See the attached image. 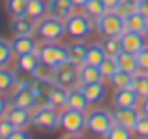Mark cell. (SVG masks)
Segmentation results:
<instances>
[{"label": "cell", "mask_w": 148, "mask_h": 139, "mask_svg": "<svg viewBox=\"0 0 148 139\" xmlns=\"http://www.w3.org/2000/svg\"><path fill=\"white\" fill-rule=\"evenodd\" d=\"M112 124H114V118H112V113L107 109L98 107V109H92L90 113H86V130L92 136L107 137Z\"/></svg>", "instance_id": "1"}, {"label": "cell", "mask_w": 148, "mask_h": 139, "mask_svg": "<svg viewBox=\"0 0 148 139\" xmlns=\"http://www.w3.org/2000/svg\"><path fill=\"white\" fill-rule=\"evenodd\" d=\"M66 34H69L71 38H86L90 36L96 28L94 19H90L86 13H71L68 19H66Z\"/></svg>", "instance_id": "2"}, {"label": "cell", "mask_w": 148, "mask_h": 139, "mask_svg": "<svg viewBox=\"0 0 148 139\" xmlns=\"http://www.w3.org/2000/svg\"><path fill=\"white\" fill-rule=\"evenodd\" d=\"M36 34L45 41H56L66 34V23L64 19H58L54 15L43 17L36 25Z\"/></svg>", "instance_id": "3"}, {"label": "cell", "mask_w": 148, "mask_h": 139, "mask_svg": "<svg viewBox=\"0 0 148 139\" xmlns=\"http://www.w3.org/2000/svg\"><path fill=\"white\" fill-rule=\"evenodd\" d=\"M38 55L40 60L53 68L62 66L64 62H68V47L56 43V41H45L43 45L38 47Z\"/></svg>", "instance_id": "4"}, {"label": "cell", "mask_w": 148, "mask_h": 139, "mask_svg": "<svg viewBox=\"0 0 148 139\" xmlns=\"http://www.w3.org/2000/svg\"><path fill=\"white\" fill-rule=\"evenodd\" d=\"M60 128L66 130L71 137H79L81 132L86 128V115H84V111L66 107V111L60 113Z\"/></svg>", "instance_id": "5"}, {"label": "cell", "mask_w": 148, "mask_h": 139, "mask_svg": "<svg viewBox=\"0 0 148 139\" xmlns=\"http://www.w3.org/2000/svg\"><path fill=\"white\" fill-rule=\"evenodd\" d=\"M96 28L103 38H109V36H120L126 30V26H124V19L116 11L109 10L99 19H96Z\"/></svg>", "instance_id": "6"}, {"label": "cell", "mask_w": 148, "mask_h": 139, "mask_svg": "<svg viewBox=\"0 0 148 139\" xmlns=\"http://www.w3.org/2000/svg\"><path fill=\"white\" fill-rule=\"evenodd\" d=\"M32 124L38 126L41 130H49V132H54V130L60 126V113L54 111L53 105H40L38 109H34L32 113Z\"/></svg>", "instance_id": "7"}, {"label": "cell", "mask_w": 148, "mask_h": 139, "mask_svg": "<svg viewBox=\"0 0 148 139\" xmlns=\"http://www.w3.org/2000/svg\"><path fill=\"white\" fill-rule=\"evenodd\" d=\"M13 105L25 107V109H30V111L40 107V98L32 90V81H28V79L19 81V87L13 94Z\"/></svg>", "instance_id": "8"}, {"label": "cell", "mask_w": 148, "mask_h": 139, "mask_svg": "<svg viewBox=\"0 0 148 139\" xmlns=\"http://www.w3.org/2000/svg\"><path fill=\"white\" fill-rule=\"evenodd\" d=\"M79 81V68L73 66L71 62H64L62 66L56 68V77H54V83L60 85L64 88H69Z\"/></svg>", "instance_id": "9"}, {"label": "cell", "mask_w": 148, "mask_h": 139, "mask_svg": "<svg viewBox=\"0 0 148 139\" xmlns=\"http://www.w3.org/2000/svg\"><path fill=\"white\" fill-rule=\"evenodd\" d=\"M139 117H141V113L137 111V107H116V111L112 113L114 124H120L124 128L131 130V132H133Z\"/></svg>", "instance_id": "10"}, {"label": "cell", "mask_w": 148, "mask_h": 139, "mask_svg": "<svg viewBox=\"0 0 148 139\" xmlns=\"http://www.w3.org/2000/svg\"><path fill=\"white\" fill-rule=\"evenodd\" d=\"M120 41H122V49L137 55L141 49L146 47V40L143 36V32H131V30H124L120 34Z\"/></svg>", "instance_id": "11"}, {"label": "cell", "mask_w": 148, "mask_h": 139, "mask_svg": "<svg viewBox=\"0 0 148 139\" xmlns=\"http://www.w3.org/2000/svg\"><path fill=\"white\" fill-rule=\"evenodd\" d=\"M90 105V102L86 100L83 92V87H69L66 92V107L77 111H86V107Z\"/></svg>", "instance_id": "12"}, {"label": "cell", "mask_w": 148, "mask_h": 139, "mask_svg": "<svg viewBox=\"0 0 148 139\" xmlns=\"http://www.w3.org/2000/svg\"><path fill=\"white\" fill-rule=\"evenodd\" d=\"M141 96L135 92L133 87H126V88H116L114 96H112V103L116 107H137V102Z\"/></svg>", "instance_id": "13"}, {"label": "cell", "mask_w": 148, "mask_h": 139, "mask_svg": "<svg viewBox=\"0 0 148 139\" xmlns=\"http://www.w3.org/2000/svg\"><path fill=\"white\" fill-rule=\"evenodd\" d=\"M83 92L86 96V100L92 105H98L103 102L105 94H107V87L101 81H94V83H83Z\"/></svg>", "instance_id": "14"}, {"label": "cell", "mask_w": 148, "mask_h": 139, "mask_svg": "<svg viewBox=\"0 0 148 139\" xmlns=\"http://www.w3.org/2000/svg\"><path fill=\"white\" fill-rule=\"evenodd\" d=\"M86 51H88V43H84V41H73V43L68 45V60L73 66L81 68L84 64V58H86Z\"/></svg>", "instance_id": "15"}, {"label": "cell", "mask_w": 148, "mask_h": 139, "mask_svg": "<svg viewBox=\"0 0 148 139\" xmlns=\"http://www.w3.org/2000/svg\"><path fill=\"white\" fill-rule=\"evenodd\" d=\"M34 30H36L34 19H30L28 15H25V17H13V21H11V32L15 36H32Z\"/></svg>", "instance_id": "16"}, {"label": "cell", "mask_w": 148, "mask_h": 139, "mask_svg": "<svg viewBox=\"0 0 148 139\" xmlns=\"http://www.w3.org/2000/svg\"><path fill=\"white\" fill-rule=\"evenodd\" d=\"M6 118H10V120L13 122L15 128H25L26 124H30V122H32V113H30V109L13 105L10 111H8Z\"/></svg>", "instance_id": "17"}, {"label": "cell", "mask_w": 148, "mask_h": 139, "mask_svg": "<svg viewBox=\"0 0 148 139\" xmlns=\"http://www.w3.org/2000/svg\"><path fill=\"white\" fill-rule=\"evenodd\" d=\"M73 2L71 0H49V13L58 19H68L73 13Z\"/></svg>", "instance_id": "18"}, {"label": "cell", "mask_w": 148, "mask_h": 139, "mask_svg": "<svg viewBox=\"0 0 148 139\" xmlns=\"http://www.w3.org/2000/svg\"><path fill=\"white\" fill-rule=\"evenodd\" d=\"M11 47L15 55H26V53L38 51V43L32 36H15V40H11Z\"/></svg>", "instance_id": "19"}, {"label": "cell", "mask_w": 148, "mask_h": 139, "mask_svg": "<svg viewBox=\"0 0 148 139\" xmlns=\"http://www.w3.org/2000/svg\"><path fill=\"white\" fill-rule=\"evenodd\" d=\"M116 62H118V68L124 70V72H130V73H137L139 70V60H137V55L135 53H130V51H120L116 55Z\"/></svg>", "instance_id": "20"}, {"label": "cell", "mask_w": 148, "mask_h": 139, "mask_svg": "<svg viewBox=\"0 0 148 139\" xmlns=\"http://www.w3.org/2000/svg\"><path fill=\"white\" fill-rule=\"evenodd\" d=\"M107 56L103 45L101 43H90L88 45V51H86V58H84V64H90V66H98L103 62V58Z\"/></svg>", "instance_id": "21"}, {"label": "cell", "mask_w": 148, "mask_h": 139, "mask_svg": "<svg viewBox=\"0 0 148 139\" xmlns=\"http://www.w3.org/2000/svg\"><path fill=\"white\" fill-rule=\"evenodd\" d=\"M40 55H38V51L34 53H26V55H19V70L21 72H26V73H34V70L40 66Z\"/></svg>", "instance_id": "22"}, {"label": "cell", "mask_w": 148, "mask_h": 139, "mask_svg": "<svg viewBox=\"0 0 148 139\" xmlns=\"http://www.w3.org/2000/svg\"><path fill=\"white\" fill-rule=\"evenodd\" d=\"M146 21L148 19L145 15H143L141 11H137V13H133V15H130V17L124 19V26H126V30H131V32H143L145 34Z\"/></svg>", "instance_id": "23"}, {"label": "cell", "mask_w": 148, "mask_h": 139, "mask_svg": "<svg viewBox=\"0 0 148 139\" xmlns=\"http://www.w3.org/2000/svg\"><path fill=\"white\" fill-rule=\"evenodd\" d=\"M66 92H68V90H66L64 87L53 83V87H51L49 92H47V103H49V105H53V107L66 105Z\"/></svg>", "instance_id": "24"}, {"label": "cell", "mask_w": 148, "mask_h": 139, "mask_svg": "<svg viewBox=\"0 0 148 139\" xmlns=\"http://www.w3.org/2000/svg\"><path fill=\"white\" fill-rule=\"evenodd\" d=\"M101 70L98 66H90V64H83L79 68V83H94V81H101Z\"/></svg>", "instance_id": "25"}, {"label": "cell", "mask_w": 148, "mask_h": 139, "mask_svg": "<svg viewBox=\"0 0 148 139\" xmlns=\"http://www.w3.org/2000/svg\"><path fill=\"white\" fill-rule=\"evenodd\" d=\"M34 79H38L40 83H54V77H56V68L49 66L45 62H40V66L34 70Z\"/></svg>", "instance_id": "26"}, {"label": "cell", "mask_w": 148, "mask_h": 139, "mask_svg": "<svg viewBox=\"0 0 148 139\" xmlns=\"http://www.w3.org/2000/svg\"><path fill=\"white\" fill-rule=\"evenodd\" d=\"M49 11V4H45V0H28V10H26V15L30 19H43L45 13Z\"/></svg>", "instance_id": "27"}, {"label": "cell", "mask_w": 148, "mask_h": 139, "mask_svg": "<svg viewBox=\"0 0 148 139\" xmlns=\"http://www.w3.org/2000/svg\"><path fill=\"white\" fill-rule=\"evenodd\" d=\"M111 85L114 88H126V87H133V73L124 72V70H118L116 73H112L109 77Z\"/></svg>", "instance_id": "28"}, {"label": "cell", "mask_w": 148, "mask_h": 139, "mask_svg": "<svg viewBox=\"0 0 148 139\" xmlns=\"http://www.w3.org/2000/svg\"><path fill=\"white\" fill-rule=\"evenodd\" d=\"M83 10L90 19H99L105 11H109L107 6L103 4V0H88V2L83 6Z\"/></svg>", "instance_id": "29"}, {"label": "cell", "mask_w": 148, "mask_h": 139, "mask_svg": "<svg viewBox=\"0 0 148 139\" xmlns=\"http://www.w3.org/2000/svg\"><path fill=\"white\" fill-rule=\"evenodd\" d=\"M6 10L11 17H25L28 10V0H6Z\"/></svg>", "instance_id": "30"}, {"label": "cell", "mask_w": 148, "mask_h": 139, "mask_svg": "<svg viewBox=\"0 0 148 139\" xmlns=\"http://www.w3.org/2000/svg\"><path fill=\"white\" fill-rule=\"evenodd\" d=\"M15 85V73L10 68L0 66V92H10Z\"/></svg>", "instance_id": "31"}, {"label": "cell", "mask_w": 148, "mask_h": 139, "mask_svg": "<svg viewBox=\"0 0 148 139\" xmlns=\"http://www.w3.org/2000/svg\"><path fill=\"white\" fill-rule=\"evenodd\" d=\"M114 11L122 19H126V17H130V15H133V13L139 11V2L137 0H120V4L116 6Z\"/></svg>", "instance_id": "32"}, {"label": "cell", "mask_w": 148, "mask_h": 139, "mask_svg": "<svg viewBox=\"0 0 148 139\" xmlns=\"http://www.w3.org/2000/svg\"><path fill=\"white\" fill-rule=\"evenodd\" d=\"M101 45H103L105 53H107L109 56H116L120 51H122V41H120V36H109V38H105V40L101 41Z\"/></svg>", "instance_id": "33"}, {"label": "cell", "mask_w": 148, "mask_h": 139, "mask_svg": "<svg viewBox=\"0 0 148 139\" xmlns=\"http://www.w3.org/2000/svg\"><path fill=\"white\" fill-rule=\"evenodd\" d=\"M133 88L141 98L148 96V75L146 73H133Z\"/></svg>", "instance_id": "34"}, {"label": "cell", "mask_w": 148, "mask_h": 139, "mask_svg": "<svg viewBox=\"0 0 148 139\" xmlns=\"http://www.w3.org/2000/svg\"><path fill=\"white\" fill-rule=\"evenodd\" d=\"M99 70H101V75H103V77H107V79H109V77H111L112 75V73H116V72H118V62H116V56H105V58H103V62H101L99 64Z\"/></svg>", "instance_id": "35"}, {"label": "cell", "mask_w": 148, "mask_h": 139, "mask_svg": "<svg viewBox=\"0 0 148 139\" xmlns=\"http://www.w3.org/2000/svg\"><path fill=\"white\" fill-rule=\"evenodd\" d=\"M13 47H11V41H6L0 38V66H6L10 64L11 56H13Z\"/></svg>", "instance_id": "36"}, {"label": "cell", "mask_w": 148, "mask_h": 139, "mask_svg": "<svg viewBox=\"0 0 148 139\" xmlns=\"http://www.w3.org/2000/svg\"><path fill=\"white\" fill-rule=\"evenodd\" d=\"M107 137L109 139H130L131 130L124 128V126H120V124H112V128H111V132L107 133Z\"/></svg>", "instance_id": "37"}, {"label": "cell", "mask_w": 148, "mask_h": 139, "mask_svg": "<svg viewBox=\"0 0 148 139\" xmlns=\"http://www.w3.org/2000/svg\"><path fill=\"white\" fill-rule=\"evenodd\" d=\"M133 132L137 133L139 137H145V139H148V115L141 113V117H139V120H137V124H135Z\"/></svg>", "instance_id": "38"}, {"label": "cell", "mask_w": 148, "mask_h": 139, "mask_svg": "<svg viewBox=\"0 0 148 139\" xmlns=\"http://www.w3.org/2000/svg\"><path fill=\"white\" fill-rule=\"evenodd\" d=\"M15 132V124L10 118H0V139H10Z\"/></svg>", "instance_id": "39"}, {"label": "cell", "mask_w": 148, "mask_h": 139, "mask_svg": "<svg viewBox=\"0 0 148 139\" xmlns=\"http://www.w3.org/2000/svg\"><path fill=\"white\" fill-rule=\"evenodd\" d=\"M137 60H139V68H141L143 72H148V47L141 49V51L137 53Z\"/></svg>", "instance_id": "40"}, {"label": "cell", "mask_w": 148, "mask_h": 139, "mask_svg": "<svg viewBox=\"0 0 148 139\" xmlns=\"http://www.w3.org/2000/svg\"><path fill=\"white\" fill-rule=\"evenodd\" d=\"M30 137H32V133L25 132L23 128H15V132L11 133V137H10V139H30Z\"/></svg>", "instance_id": "41"}, {"label": "cell", "mask_w": 148, "mask_h": 139, "mask_svg": "<svg viewBox=\"0 0 148 139\" xmlns=\"http://www.w3.org/2000/svg\"><path fill=\"white\" fill-rule=\"evenodd\" d=\"M6 109H8V100L2 98V92H0V118H2L4 113H6Z\"/></svg>", "instance_id": "42"}, {"label": "cell", "mask_w": 148, "mask_h": 139, "mask_svg": "<svg viewBox=\"0 0 148 139\" xmlns=\"http://www.w3.org/2000/svg\"><path fill=\"white\" fill-rule=\"evenodd\" d=\"M103 4L107 6V10H112V11H114L116 6L120 4V0H103Z\"/></svg>", "instance_id": "43"}, {"label": "cell", "mask_w": 148, "mask_h": 139, "mask_svg": "<svg viewBox=\"0 0 148 139\" xmlns=\"http://www.w3.org/2000/svg\"><path fill=\"white\" fill-rule=\"evenodd\" d=\"M139 11H141L143 15L148 19V0H145V2H141L139 4Z\"/></svg>", "instance_id": "44"}, {"label": "cell", "mask_w": 148, "mask_h": 139, "mask_svg": "<svg viewBox=\"0 0 148 139\" xmlns=\"http://www.w3.org/2000/svg\"><path fill=\"white\" fill-rule=\"evenodd\" d=\"M71 2H73V6H75V8H83L88 0H71Z\"/></svg>", "instance_id": "45"}, {"label": "cell", "mask_w": 148, "mask_h": 139, "mask_svg": "<svg viewBox=\"0 0 148 139\" xmlns=\"http://www.w3.org/2000/svg\"><path fill=\"white\" fill-rule=\"evenodd\" d=\"M143 113L148 115V96H146V98H143Z\"/></svg>", "instance_id": "46"}, {"label": "cell", "mask_w": 148, "mask_h": 139, "mask_svg": "<svg viewBox=\"0 0 148 139\" xmlns=\"http://www.w3.org/2000/svg\"><path fill=\"white\" fill-rule=\"evenodd\" d=\"M145 34L148 36V21H146V30H145Z\"/></svg>", "instance_id": "47"}, {"label": "cell", "mask_w": 148, "mask_h": 139, "mask_svg": "<svg viewBox=\"0 0 148 139\" xmlns=\"http://www.w3.org/2000/svg\"><path fill=\"white\" fill-rule=\"evenodd\" d=\"M137 2H139V4H141V2H145V0H137Z\"/></svg>", "instance_id": "48"}]
</instances>
